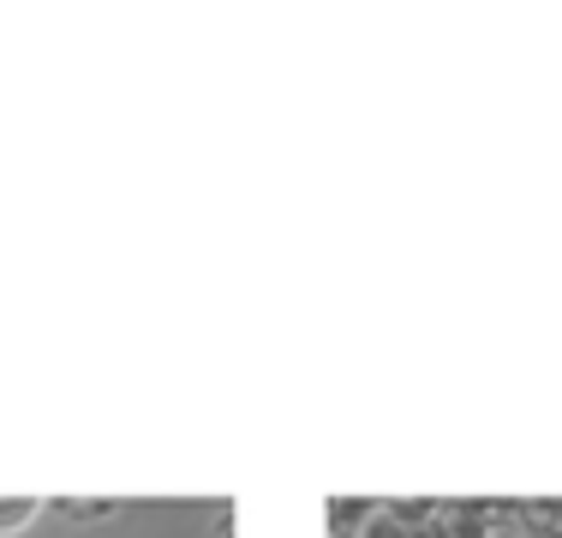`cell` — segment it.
Returning a JSON list of instances; mask_svg holds the SVG:
<instances>
[{"mask_svg": "<svg viewBox=\"0 0 562 538\" xmlns=\"http://www.w3.org/2000/svg\"><path fill=\"white\" fill-rule=\"evenodd\" d=\"M437 527H443V538H497V503L449 496V503H437Z\"/></svg>", "mask_w": 562, "mask_h": 538, "instance_id": "cell-1", "label": "cell"}, {"mask_svg": "<svg viewBox=\"0 0 562 538\" xmlns=\"http://www.w3.org/2000/svg\"><path fill=\"white\" fill-rule=\"evenodd\" d=\"M353 538H443V527H437V515L431 520H407V515H395V508L383 503Z\"/></svg>", "mask_w": 562, "mask_h": 538, "instance_id": "cell-2", "label": "cell"}, {"mask_svg": "<svg viewBox=\"0 0 562 538\" xmlns=\"http://www.w3.org/2000/svg\"><path fill=\"white\" fill-rule=\"evenodd\" d=\"M36 515H43V496H0V538L24 533Z\"/></svg>", "mask_w": 562, "mask_h": 538, "instance_id": "cell-3", "label": "cell"}, {"mask_svg": "<svg viewBox=\"0 0 562 538\" xmlns=\"http://www.w3.org/2000/svg\"><path fill=\"white\" fill-rule=\"evenodd\" d=\"M378 515V503H366V496H341V503H329V520H336V527H366V520Z\"/></svg>", "mask_w": 562, "mask_h": 538, "instance_id": "cell-4", "label": "cell"}, {"mask_svg": "<svg viewBox=\"0 0 562 538\" xmlns=\"http://www.w3.org/2000/svg\"><path fill=\"white\" fill-rule=\"evenodd\" d=\"M55 508H60V515H78V520H85V515H114L120 503H114V496H90V503H85V496H60Z\"/></svg>", "mask_w": 562, "mask_h": 538, "instance_id": "cell-5", "label": "cell"}, {"mask_svg": "<svg viewBox=\"0 0 562 538\" xmlns=\"http://www.w3.org/2000/svg\"><path fill=\"white\" fill-rule=\"evenodd\" d=\"M520 508H527L532 520H544V527L562 538V496H539V503H520Z\"/></svg>", "mask_w": 562, "mask_h": 538, "instance_id": "cell-6", "label": "cell"}, {"mask_svg": "<svg viewBox=\"0 0 562 538\" xmlns=\"http://www.w3.org/2000/svg\"><path fill=\"white\" fill-rule=\"evenodd\" d=\"M515 538H557V533L544 527V520H532L527 508H520V527H515Z\"/></svg>", "mask_w": 562, "mask_h": 538, "instance_id": "cell-7", "label": "cell"}]
</instances>
